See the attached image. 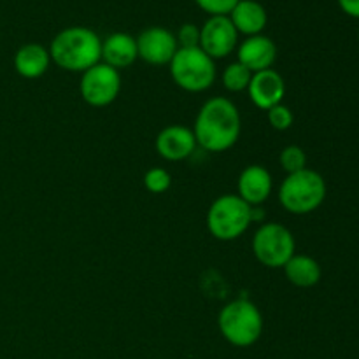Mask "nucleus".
<instances>
[{
  "mask_svg": "<svg viewBox=\"0 0 359 359\" xmlns=\"http://www.w3.org/2000/svg\"><path fill=\"white\" fill-rule=\"evenodd\" d=\"M191 130L200 147L209 153H224L233 147L241 137V112L230 98H209L200 107Z\"/></svg>",
  "mask_w": 359,
  "mask_h": 359,
  "instance_id": "obj_1",
  "label": "nucleus"
},
{
  "mask_svg": "<svg viewBox=\"0 0 359 359\" xmlns=\"http://www.w3.org/2000/svg\"><path fill=\"white\" fill-rule=\"evenodd\" d=\"M49 56L67 72L83 74L102 62V39L88 27H67L53 37Z\"/></svg>",
  "mask_w": 359,
  "mask_h": 359,
  "instance_id": "obj_2",
  "label": "nucleus"
},
{
  "mask_svg": "<svg viewBox=\"0 0 359 359\" xmlns=\"http://www.w3.org/2000/svg\"><path fill=\"white\" fill-rule=\"evenodd\" d=\"M326 193H328V188H326L325 177L307 167L284 177L279 186V202L286 212L305 216L323 205Z\"/></svg>",
  "mask_w": 359,
  "mask_h": 359,
  "instance_id": "obj_3",
  "label": "nucleus"
},
{
  "mask_svg": "<svg viewBox=\"0 0 359 359\" xmlns=\"http://www.w3.org/2000/svg\"><path fill=\"white\" fill-rule=\"evenodd\" d=\"M217 326L221 335L231 346L251 347L263 335V316L255 302L237 298L221 309Z\"/></svg>",
  "mask_w": 359,
  "mask_h": 359,
  "instance_id": "obj_4",
  "label": "nucleus"
},
{
  "mask_svg": "<svg viewBox=\"0 0 359 359\" xmlns=\"http://www.w3.org/2000/svg\"><path fill=\"white\" fill-rule=\"evenodd\" d=\"M252 223V207L238 195H221L207 210V228L221 242L237 241Z\"/></svg>",
  "mask_w": 359,
  "mask_h": 359,
  "instance_id": "obj_5",
  "label": "nucleus"
},
{
  "mask_svg": "<svg viewBox=\"0 0 359 359\" xmlns=\"http://www.w3.org/2000/svg\"><path fill=\"white\" fill-rule=\"evenodd\" d=\"M168 67L172 81L189 93H202L216 81V62L200 48H179Z\"/></svg>",
  "mask_w": 359,
  "mask_h": 359,
  "instance_id": "obj_6",
  "label": "nucleus"
},
{
  "mask_svg": "<svg viewBox=\"0 0 359 359\" xmlns=\"http://www.w3.org/2000/svg\"><path fill=\"white\" fill-rule=\"evenodd\" d=\"M252 252L266 269H283L297 255V242L284 224L263 223L252 237Z\"/></svg>",
  "mask_w": 359,
  "mask_h": 359,
  "instance_id": "obj_7",
  "label": "nucleus"
},
{
  "mask_svg": "<svg viewBox=\"0 0 359 359\" xmlns=\"http://www.w3.org/2000/svg\"><path fill=\"white\" fill-rule=\"evenodd\" d=\"M79 91L83 100L91 107H107L119 97L121 74L104 62L97 63L81 74Z\"/></svg>",
  "mask_w": 359,
  "mask_h": 359,
  "instance_id": "obj_8",
  "label": "nucleus"
},
{
  "mask_svg": "<svg viewBox=\"0 0 359 359\" xmlns=\"http://www.w3.org/2000/svg\"><path fill=\"white\" fill-rule=\"evenodd\" d=\"M238 32L228 16H209L200 27V46L205 55L216 60L226 58L237 51Z\"/></svg>",
  "mask_w": 359,
  "mask_h": 359,
  "instance_id": "obj_9",
  "label": "nucleus"
},
{
  "mask_svg": "<svg viewBox=\"0 0 359 359\" xmlns=\"http://www.w3.org/2000/svg\"><path fill=\"white\" fill-rule=\"evenodd\" d=\"M139 58L149 65H168L177 53L179 44L174 32L163 27H149L135 37Z\"/></svg>",
  "mask_w": 359,
  "mask_h": 359,
  "instance_id": "obj_10",
  "label": "nucleus"
},
{
  "mask_svg": "<svg viewBox=\"0 0 359 359\" xmlns=\"http://www.w3.org/2000/svg\"><path fill=\"white\" fill-rule=\"evenodd\" d=\"M158 154L167 161H182L196 149V139L191 128L184 125H168L156 137Z\"/></svg>",
  "mask_w": 359,
  "mask_h": 359,
  "instance_id": "obj_11",
  "label": "nucleus"
},
{
  "mask_svg": "<svg viewBox=\"0 0 359 359\" xmlns=\"http://www.w3.org/2000/svg\"><path fill=\"white\" fill-rule=\"evenodd\" d=\"M248 93L256 107L269 111L273 105L283 104L284 95H286V83L276 69L262 70V72L252 74Z\"/></svg>",
  "mask_w": 359,
  "mask_h": 359,
  "instance_id": "obj_12",
  "label": "nucleus"
},
{
  "mask_svg": "<svg viewBox=\"0 0 359 359\" xmlns=\"http://www.w3.org/2000/svg\"><path fill=\"white\" fill-rule=\"evenodd\" d=\"M277 60V46L266 35H252L245 37L237 46V62L242 63L245 69L252 74L262 72V70L273 69V63Z\"/></svg>",
  "mask_w": 359,
  "mask_h": 359,
  "instance_id": "obj_13",
  "label": "nucleus"
},
{
  "mask_svg": "<svg viewBox=\"0 0 359 359\" xmlns=\"http://www.w3.org/2000/svg\"><path fill=\"white\" fill-rule=\"evenodd\" d=\"M237 195L251 207H259L273 191L272 174L263 165H249L238 175Z\"/></svg>",
  "mask_w": 359,
  "mask_h": 359,
  "instance_id": "obj_14",
  "label": "nucleus"
},
{
  "mask_svg": "<svg viewBox=\"0 0 359 359\" xmlns=\"http://www.w3.org/2000/svg\"><path fill=\"white\" fill-rule=\"evenodd\" d=\"M139 58L137 41L126 32H114L102 41V62L116 70L128 69Z\"/></svg>",
  "mask_w": 359,
  "mask_h": 359,
  "instance_id": "obj_15",
  "label": "nucleus"
},
{
  "mask_svg": "<svg viewBox=\"0 0 359 359\" xmlns=\"http://www.w3.org/2000/svg\"><path fill=\"white\" fill-rule=\"evenodd\" d=\"M238 35L252 37L263 34L269 23V13L258 0H241L228 14Z\"/></svg>",
  "mask_w": 359,
  "mask_h": 359,
  "instance_id": "obj_16",
  "label": "nucleus"
},
{
  "mask_svg": "<svg viewBox=\"0 0 359 359\" xmlns=\"http://www.w3.org/2000/svg\"><path fill=\"white\" fill-rule=\"evenodd\" d=\"M14 70L25 79H37L48 72L51 65V56L49 49L37 42H28L23 44L14 53Z\"/></svg>",
  "mask_w": 359,
  "mask_h": 359,
  "instance_id": "obj_17",
  "label": "nucleus"
},
{
  "mask_svg": "<svg viewBox=\"0 0 359 359\" xmlns=\"http://www.w3.org/2000/svg\"><path fill=\"white\" fill-rule=\"evenodd\" d=\"M284 276L293 286L297 287H312L319 284L323 276L321 265L318 259L307 255H294L286 265L283 266Z\"/></svg>",
  "mask_w": 359,
  "mask_h": 359,
  "instance_id": "obj_18",
  "label": "nucleus"
},
{
  "mask_svg": "<svg viewBox=\"0 0 359 359\" xmlns=\"http://www.w3.org/2000/svg\"><path fill=\"white\" fill-rule=\"evenodd\" d=\"M252 72L249 69H245L242 63L233 62L230 65L224 67L223 70V86L226 88L231 93H241V91H248L249 83H251Z\"/></svg>",
  "mask_w": 359,
  "mask_h": 359,
  "instance_id": "obj_19",
  "label": "nucleus"
},
{
  "mask_svg": "<svg viewBox=\"0 0 359 359\" xmlns=\"http://www.w3.org/2000/svg\"><path fill=\"white\" fill-rule=\"evenodd\" d=\"M279 163L286 174H294L307 168V153L300 146H286L279 154Z\"/></svg>",
  "mask_w": 359,
  "mask_h": 359,
  "instance_id": "obj_20",
  "label": "nucleus"
},
{
  "mask_svg": "<svg viewBox=\"0 0 359 359\" xmlns=\"http://www.w3.org/2000/svg\"><path fill=\"white\" fill-rule=\"evenodd\" d=\"M144 186L149 193L154 195H161V193L168 191L172 186V175L168 174L165 168H149V170L144 174Z\"/></svg>",
  "mask_w": 359,
  "mask_h": 359,
  "instance_id": "obj_21",
  "label": "nucleus"
},
{
  "mask_svg": "<svg viewBox=\"0 0 359 359\" xmlns=\"http://www.w3.org/2000/svg\"><path fill=\"white\" fill-rule=\"evenodd\" d=\"M266 118H269L270 126H272L273 130H277V132H286V130H290L294 123L293 111L284 104L273 105L272 109H269V111H266Z\"/></svg>",
  "mask_w": 359,
  "mask_h": 359,
  "instance_id": "obj_22",
  "label": "nucleus"
},
{
  "mask_svg": "<svg viewBox=\"0 0 359 359\" xmlns=\"http://www.w3.org/2000/svg\"><path fill=\"white\" fill-rule=\"evenodd\" d=\"M195 2L209 16H228L241 0H195Z\"/></svg>",
  "mask_w": 359,
  "mask_h": 359,
  "instance_id": "obj_23",
  "label": "nucleus"
},
{
  "mask_svg": "<svg viewBox=\"0 0 359 359\" xmlns=\"http://www.w3.org/2000/svg\"><path fill=\"white\" fill-rule=\"evenodd\" d=\"M179 48H198L200 46V27L195 23H184L175 32Z\"/></svg>",
  "mask_w": 359,
  "mask_h": 359,
  "instance_id": "obj_24",
  "label": "nucleus"
},
{
  "mask_svg": "<svg viewBox=\"0 0 359 359\" xmlns=\"http://www.w3.org/2000/svg\"><path fill=\"white\" fill-rule=\"evenodd\" d=\"M339 7L347 14V16L359 20V0H337Z\"/></svg>",
  "mask_w": 359,
  "mask_h": 359,
  "instance_id": "obj_25",
  "label": "nucleus"
},
{
  "mask_svg": "<svg viewBox=\"0 0 359 359\" xmlns=\"http://www.w3.org/2000/svg\"><path fill=\"white\" fill-rule=\"evenodd\" d=\"M358 37H359V27H358Z\"/></svg>",
  "mask_w": 359,
  "mask_h": 359,
  "instance_id": "obj_26",
  "label": "nucleus"
}]
</instances>
